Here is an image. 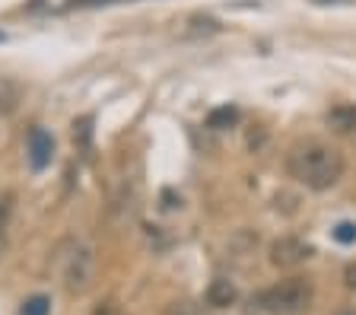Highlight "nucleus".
Wrapping results in <instances>:
<instances>
[{
  "instance_id": "nucleus-1",
  "label": "nucleus",
  "mask_w": 356,
  "mask_h": 315,
  "mask_svg": "<svg viewBox=\"0 0 356 315\" xmlns=\"http://www.w3.org/2000/svg\"><path fill=\"white\" fill-rule=\"evenodd\" d=\"M286 172L312 191H327L347 172L343 153L325 140H299L286 153Z\"/></svg>"
},
{
  "instance_id": "nucleus-2",
  "label": "nucleus",
  "mask_w": 356,
  "mask_h": 315,
  "mask_svg": "<svg viewBox=\"0 0 356 315\" xmlns=\"http://www.w3.org/2000/svg\"><path fill=\"white\" fill-rule=\"evenodd\" d=\"M54 264H58L60 284H64L67 293H86L92 286V277H96V252L92 245H86L83 239H64L54 252Z\"/></svg>"
},
{
  "instance_id": "nucleus-3",
  "label": "nucleus",
  "mask_w": 356,
  "mask_h": 315,
  "mask_svg": "<svg viewBox=\"0 0 356 315\" xmlns=\"http://www.w3.org/2000/svg\"><path fill=\"white\" fill-rule=\"evenodd\" d=\"M312 302V280L309 277H286L280 284L267 286L252 306H258L267 315H302Z\"/></svg>"
},
{
  "instance_id": "nucleus-4",
  "label": "nucleus",
  "mask_w": 356,
  "mask_h": 315,
  "mask_svg": "<svg viewBox=\"0 0 356 315\" xmlns=\"http://www.w3.org/2000/svg\"><path fill=\"white\" fill-rule=\"evenodd\" d=\"M312 258V245L302 242L299 236H280V239L270 242V264L283 270H293L299 268L302 261Z\"/></svg>"
},
{
  "instance_id": "nucleus-5",
  "label": "nucleus",
  "mask_w": 356,
  "mask_h": 315,
  "mask_svg": "<svg viewBox=\"0 0 356 315\" xmlns=\"http://www.w3.org/2000/svg\"><path fill=\"white\" fill-rule=\"evenodd\" d=\"M26 153H29V165L35 172L48 169L51 165V156H54V140L51 134L44 128H32L29 131V140H26Z\"/></svg>"
},
{
  "instance_id": "nucleus-6",
  "label": "nucleus",
  "mask_w": 356,
  "mask_h": 315,
  "mask_svg": "<svg viewBox=\"0 0 356 315\" xmlns=\"http://www.w3.org/2000/svg\"><path fill=\"white\" fill-rule=\"evenodd\" d=\"M238 300V286L229 277H216L207 286V306L210 309H229Z\"/></svg>"
},
{
  "instance_id": "nucleus-7",
  "label": "nucleus",
  "mask_w": 356,
  "mask_h": 315,
  "mask_svg": "<svg viewBox=\"0 0 356 315\" xmlns=\"http://www.w3.org/2000/svg\"><path fill=\"white\" fill-rule=\"evenodd\" d=\"M325 121L334 134H353L356 131V105H350V102L334 105V108H327Z\"/></svg>"
},
{
  "instance_id": "nucleus-8",
  "label": "nucleus",
  "mask_w": 356,
  "mask_h": 315,
  "mask_svg": "<svg viewBox=\"0 0 356 315\" xmlns=\"http://www.w3.org/2000/svg\"><path fill=\"white\" fill-rule=\"evenodd\" d=\"M236 124H238L236 105H220V108H213L207 115V128H213V131H226V128H236Z\"/></svg>"
},
{
  "instance_id": "nucleus-9",
  "label": "nucleus",
  "mask_w": 356,
  "mask_h": 315,
  "mask_svg": "<svg viewBox=\"0 0 356 315\" xmlns=\"http://www.w3.org/2000/svg\"><path fill=\"white\" fill-rule=\"evenodd\" d=\"M74 147L83 156H89V150H92V118L89 115L74 121Z\"/></svg>"
},
{
  "instance_id": "nucleus-10",
  "label": "nucleus",
  "mask_w": 356,
  "mask_h": 315,
  "mask_svg": "<svg viewBox=\"0 0 356 315\" xmlns=\"http://www.w3.org/2000/svg\"><path fill=\"white\" fill-rule=\"evenodd\" d=\"M19 86H16L13 80H7V76H0V115H10L19 105Z\"/></svg>"
},
{
  "instance_id": "nucleus-11",
  "label": "nucleus",
  "mask_w": 356,
  "mask_h": 315,
  "mask_svg": "<svg viewBox=\"0 0 356 315\" xmlns=\"http://www.w3.org/2000/svg\"><path fill=\"white\" fill-rule=\"evenodd\" d=\"M10 213H13V197H10V195H0V255H3V248H7Z\"/></svg>"
},
{
  "instance_id": "nucleus-12",
  "label": "nucleus",
  "mask_w": 356,
  "mask_h": 315,
  "mask_svg": "<svg viewBox=\"0 0 356 315\" xmlns=\"http://www.w3.org/2000/svg\"><path fill=\"white\" fill-rule=\"evenodd\" d=\"M48 312H51V300L38 293V296H32V300L22 302V312L19 315H48Z\"/></svg>"
},
{
  "instance_id": "nucleus-13",
  "label": "nucleus",
  "mask_w": 356,
  "mask_h": 315,
  "mask_svg": "<svg viewBox=\"0 0 356 315\" xmlns=\"http://www.w3.org/2000/svg\"><path fill=\"white\" fill-rule=\"evenodd\" d=\"M334 239L341 242V245H350V242H356V223H350V220L337 223V226H334Z\"/></svg>"
},
{
  "instance_id": "nucleus-14",
  "label": "nucleus",
  "mask_w": 356,
  "mask_h": 315,
  "mask_svg": "<svg viewBox=\"0 0 356 315\" xmlns=\"http://www.w3.org/2000/svg\"><path fill=\"white\" fill-rule=\"evenodd\" d=\"M108 3H121V0H67L64 10H86V7H108Z\"/></svg>"
},
{
  "instance_id": "nucleus-15",
  "label": "nucleus",
  "mask_w": 356,
  "mask_h": 315,
  "mask_svg": "<svg viewBox=\"0 0 356 315\" xmlns=\"http://www.w3.org/2000/svg\"><path fill=\"white\" fill-rule=\"evenodd\" d=\"M343 284H347L350 290H356V261H350L347 268H343Z\"/></svg>"
},
{
  "instance_id": "nucleus-16",
  "label": "nucleus",
  "mask_w": 356,
  "mask_h": 315,
  "mask_svg": "<svg viewBox=\"0 0 356 315\" xmlns=\"http://www.w3.org/2000/svg\"><path fill=\"white\" fill-rule=\"evenodd\" d=\"M312 3H318V7H327V3H334V7H350L356 0H312Z\"/></svg>"
},
{
  "instance_id": "nucleus-17",
  "label": "nucleus",
  "mask_w": 356,
  "mask_h": 315,
  "mask_svg": "<svg viewBox=\"0 0 356 315\" xmlns=\"http://www.w3.org/2000/svg\"><path fill=\"white\" fill-rule=\"evenodd\" d=\"M334 315H356V309H350V306H343V309H337Z\"/></svg>"
},
{
  "instance_id": "nucleus-18",
  "label": "nucleus",
  "mask_w": 356,
  "mask_h": 315,
  "mask_svg": "<svg viewBox=\"0 0 356 315\" xmlns=\"http://www.w3.org/2000/svg\"><path fill=\"white\" fill-rule=\"evenodd\" d=\"M0 42H3V32H0Z\"/></svg>"
}]
</instances>
